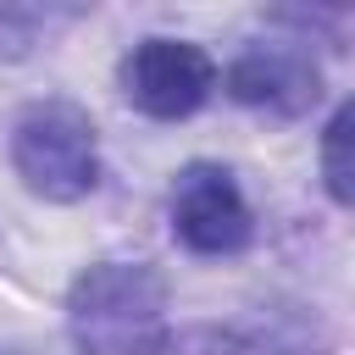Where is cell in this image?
Returning a JSON list of instances; mask_svg holds the SVG:
<instances>
[{
	"mask_svg": "<svg viewBox=\"0 0 355 355\" xmlns=\"http://www.w3.org/2000/svg\"><path fill=\"white\" fill-rule=\"evenodd\" d=\"M322 189L355 211V100H344L322 128Z\"/></svg>",
	"mask_w": 355,
	"mask_h": 355,
	"instance_id": "8992f818",
	"label": "cell"
},
{
	"mask_svg": "<svg viewBox=\"0 0 355 355\" xmlns=\"http://www.w3.org/2000/svg\"><path fill=\"white\" fill-rule=\"evenodd\" d=\"M11 166L17 178L55 205H72L83 194H94L100 183V144H94V122L89 111H78L72 100H39L17 116L11 128Z\"/></svg>",
	"mask_w": 355,
	"mask_h": 355,
	"instance_id": "7a4b0ae2",
	"label": "cell"
},
{
	"mask_svg": "<svg viewBox=\"0 0 355 355\" xmlns=\"http://www.w3.org/2000/svg\"><path fill=\"white\" fill-rule=\"evenodd\" d=\"M122 94L155 116V122H178L189 111L205 105V94L216 89V61L189 44V39H144L122 55Z\"/></svg>",
	"mask_w": 355,
	"mask_h": 355,
	"instance_id": "3957f363",
	"label": "cell"
},
{
	"mask_svg": "<svg viewBox=\"0 0 355 355\" xmlns=\"http://www.w3.org/2000/svg\"><path fill=\"white\" fill-rule=\"evenodd\" d=\"M39 28L50 33V11H39V6H0V55H28L39 44Z\"/></svg>",
	"mask_w": 355,
	"mask_h": 355,
	"instance_id": "52a82bcc",
	"label": "cell"
},
{
	"mask_svg": "<svg viewBox=\"0 0 355 355\" xmlns=\"http://www.w3.org/2000/svg\"><path fill=\"white\" fill-rule=\"evenodd\" d=\"M305 39H283V44H250L233 67H227V94L250 111L266 116H300L316 105L322 94V72L311 61V50H300Z\"/></svg>",
	"mask_w": 355,
	"mask_h": 355,
	"instance_id": "5b68a950",
	"label": "cell"
},
{
	"mask_svg": "<svg viewBox=\"0 0 355 355\" xmlns=\"http://www.w3.org/2000/svg\"><path fill=\"white\" fill-rule=\"evenodd\" d=\"M67 333L83 355H161L166 283L144 261H100L67 294Z\"/></svg>",
	"mask_w": 355,
	"mask_h": 355,
	"instance_id": "6da1fadb",
	"label": "cell"
},
{
	"mask_svg": "<svg viewBox=\"0 0 355 355\" xmlns=\"http://www.w3.org/2000/svg\"><path fill=\"white\" fill-rule=\"evenodd\" d=\"M172 233L183 239V250L194 255H239L255 233L250 200L233 183L227 166L216 161H194L178 172L172 183Z\"/></svg>",
	"mask_w": 355,
	"mask_h": 355,
	"instance_id": "277c9868",
	"label": "cell"
}]
</instances>
